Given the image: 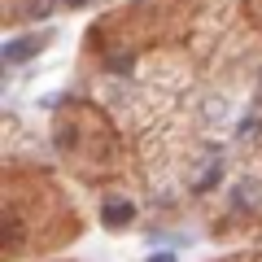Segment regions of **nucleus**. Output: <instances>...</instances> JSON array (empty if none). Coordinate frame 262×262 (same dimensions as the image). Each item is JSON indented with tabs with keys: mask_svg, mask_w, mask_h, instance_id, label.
Returning <instances> with one entry per match:
<instances>
[{
	"mask_svg": "<svg viewBox=\"0 0 262 262\" xmlns=\"http://www.w3.org/2000/svg\"><path fill=\"white\" fill-rule=\"evenodd\" d=\"M39 48H44V35H22V39H9V44L0 48V57H5V61H27V57H35Z\"/></svg>",
	"mask_w": 262,
	"mask_h": 262,
	"instance_id": "obj_1",
	"label": "nucleus"
},
{
	"mask_svg": "<svg viewBox=\"0 0 262 262\" xmlns=\"http://www.w3.org/2000/svg\"><path fill=\"white\" fill-rule=\"evenodd\" d=\"M131 219H136V206L122 201V196H114V201H105V206H101V223L105 227H127Z\"/></svg>",
	"mask_w": 262,
	"mask_h": 262,
	"instance_id": "obj_2",
	"label": "nucleus"
},
{
	"mask_svg": "<svg viewBox=\"0 0 262 262\" xmlns=\"http://www.w3.org/2000/svg\"><path fill=\"white\" fill-rule=\"evenodd\" d=\"M149 262H175V253H153Z\"/></svg>",
	"mask_w": 262,
	"mask_h": 262,
	"instance_id": "obj_3",
	"label": "nucleus"
},
{
	"mask_svg": "<svg viewBox=\"0 0 262 262\" xmlns=\"http://www.w3.org/2000/svg\"><path fill=\"white\" fill-rule=\"evenodd\" d=\"M61 5H70V9H83V5H88V0H61Z\"/></svg>",
	"mask_w": 262,
	"mask_h": 262,
	"instance_id": "obj_4",
	"label": "nucleus"
}]
</instances>
